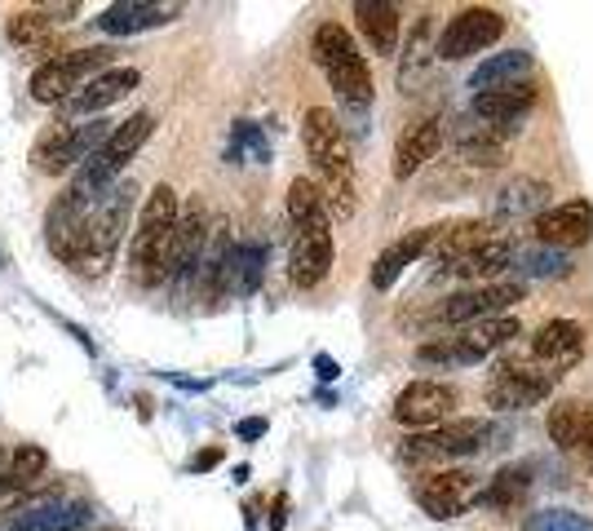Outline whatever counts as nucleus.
Returning <instances> with one entry per match:
<instances>
[{"label": "nucleus", "mask_w": 593, "mask_h": 531, "mask_svg": "<svg viewBox=\"0 0 593 531\" xmlns=\"http://www.w3.org/2000/svg\"><path fill=\"white\" fill-rule=\"evenodd\" d=\"M438 143H443V115H425L412 128H404L399 143H394V177L399 182L417 177L438 156Z\"/></svg>", "instance_id": "4be33fe9"}, {"label": "nucleus", "mask_w": 593, "mask_h": 531, "mask_svg": "<svg viewBox=\"0 0 593 531\" xmlns=\"http://www.w3.org/2000/svg\"><path fill=\"white\" fill-rule=\"evenodd\" d=\"M514 252H518V244L514 239H505V235H496V239H487V244H479L474 252H466L460 261H452L447 271L452 275H460V280H496V275H505L509 271V261H514Z\"/></svg>", "instance_id": "cd10ccee"}, {"label": "nucleus", "mask_w": 593, "mask_h": 531, "mask_svg": "<svg viewBox=\"0 0 593 531\" xmlns=\"http://www.w3.org/2000/svg\"><path fill=\"white\" fill-rule=\"evenodd\" d=\"M443 235V226H417V231H408L404 239H394L376 261H372V288L376 293H385V288H394L404 280V271L412 261H421L430 248H434V239Z\"/></svg>", "instance_id": "aec40b11"}, {"label": "nucleus", "mask_w": 593, "mask_h": 531, "mask_svg": "<svg viewBox=\"0 0 593 531\" xmlns=\"http://www.w3.org/2000/svg\"><path fill=\"white\" fill-rule=\"evenodd\" d=\"M111 120H76V124H53L45 138L36 143L32 151V164L49 177H62V173H72L81 169L107 138H111Z\"/></svg>", "instance_id": "0eeeda50"}, {"label": "nucleus", "mask_w": 593, "mask_h": 531, "mask_svg": "<svg viewBox=\"0 0 593 531\" xmlns=\"http://www.w3.org/2000/svg\"><path fill=\"white\" fill-rule=\"evenodd\" d=\"M45 470H49V452L36 447V443H23V447H14L5 470H0V487H5V492H27V487H36V479Z\"/></svg>", "instance_id": "473e14b6"}, {"label": "nucleus", "mask_w": 593, "mask_h": 531, "mask_svg": "<svg viewBox=\"0 0 593 531\" xmlns=\"http://www.w3.org/2000/svg\"><path fill=\"white\" fill-rule=\"evenodd\" d=\"M314 376H319V381H337V376H342V363H337L333 355H314Z\"/></svg>", "instance_id": "37998d69"}, {"label": "nucleus", "mask_w": 593, "mask_h": 531, "mask_svg": "<svg viewBox=\"0 0 593 531\" xmlns=\"http://www.w3.org/2000/svg\"><path fill=\"white\" fill-rule=\"evenodd\" d=\"M532 76V53L527 49H509V53H492L474 66L470 76V89L474 94H492V89H509V85H522Z\"/></svg>", "instance_id": "a878e982"}, {"label": "nucleus", "mask_w": 593, "mask_h": 531, "mask_svg": "<svg viewBox=\"0 0 593 531\" xmlns=\"http://www.w3.org/2000/svg\"><path fill=\"white\" fill-rule=\"evenodd\" d=\"M527 531H593V518L576 509H536L527 514Z\"/></svg>", "instance_id": "4c0bfd02"}, {"label": "nucleus", "mask_w": 593, "mask_h": 531, "mask_svg": "<svg viewBox=\"0 0 593 531\" xmlns=\"http://www.w3.org/2000/svg\"><path fill=\"white\" fill-rule=\"evenodd\" d=\"M0 460H5V452H0Z\"/></svg>", "instance_id": "a18cd8bd"}, {"label": "nucleus", "mask_w": 593, "mask_h": 531, "mask_svg": "<svg viewBox=\"0 0 593 531\" xmlns=\"http://www.w3.org/2000/svg\"><path fill=\"white\" fill-rule=\"evenodd\" d=\"M111 45H85V49H62V53H49L36 72H32V85L27 94L45 107H58L67 102L81 85H89L94 76H102L111 66Z\"/></svg>", "instance_id": "39448f33"}, {"label": "nucleus", "mask_w": 593, "mask_h": 531, "mask_svg": "<svg viewBox=\"0 0 593 531\" xmlns=\"http://www.w3.org/2000/svg\"><path fill=\"white\" fill-rule=\"evenodd\" d=\"M536 85L532 81H522V85H509V89H492V94H474L470 98V115H479L483 124H492V128H501L505 133V124H518L527 111L536 107Z\"/></svg>", "instance_id": "5701e85b"}, {"label": "nucleus", "mask_w": 593, "mask_h": 531, "mask_svg": "<svg viewBox=\"0 0 593 531\" xmlns=\"http://www.w3.org/2000/svg\"><path fill=\"white\" fill-rule=\"evenodd\" d=\"M143 85V72L138 66H107L102 76H94L89 85H81L67 102H58V124H72V120H85V115H102L107 107H115L120 98H128Z\"/></svg>", "instance_id": "ddd939ff"}, {"label": "nucleus", "mask_w": 593, "mask_h": 531, "mask_svg": "<svg viewBox=\"0 0 593 531\" xmlns=\"http://www.w3.org/2000/svg\"><path fill=\"white\" fill-rule=\"evenodd\" d=\"M222 447H205V452H195L190 456V474H205V470H213V465H222Z\"/></svg>", "instance_id": "ea45409f"}, {"label": "nucleus", "mask_w": 593, "mask_h": 531, "mask_svg": "<svg viewBox=\"0 0 593 531\" xmlns=\"http://www.w3.org/2000/svg\"><path fill=\"white\" fill-rule=\"evenodd\" d=\"M288 222H293V231L333 226V213H328L314 177H293V186H288Z\"/></svg>", "instance_id": "2f4dec72"}, {"label": "nucleus", "mask_w": 593, "mask_h": 531, "mask_svg": "<svg viewBox=\"0 0 593 531\" xmlns=\"http://www.w3.org/2000/svg\"><path fill=\"white\" fill-rule=\"evenodd\" d=\"M412 496L430 518H460L479 501V483L466 470H425L417 479Z\"/></svg>", "instance_id": "f3484780"}, {"label": "nucleus", "mask_w": 593, "mask_h": 531, "mask_svg": "<svg viewBox=\"0 0 593 531\" xmlns=\"http://www.w3.org/2000/svg\"><path fill=\"white\" fill-rule=\"evenodd\" d=\"M310 53L319 62V72L328 76V85L337 89V98L350 111L372 107V72H368V58L359 53L355 36L342 23H319L310 36Z\"/></svg>", "instance_id": "f03ea898"}, {"label": "nucleus", "mask_w": 593, "mask_h": 531, "mask_svg": "<svg viewBox=\"0 0 593 531\" xmlns=\"http://www.w3.org/2000/svg\"><path fill=\"white\" fill-rule=\"evenodd\" d=\"M563 372L549 368H527V363H501L487 381V404L496 412H518V408H536L558 390Z\"/></svg>", "instance_id": "9b49d317"}, {"label": "nucleus", "mask_w": 593, "mask_h": 531, "mask_svg": "<svg viewBox=\"0 0 593 531\" xmlns=\"http://www.w3.org/2000/svg\"><path fill=\"white\" fill-rule=\"evenodd\" d=\"M89 518L94 514L85 501H62V496L45 492V496L14 505L0 518V531H81V527H89Z\"/></svg>", "instance_id": "4468645a"}, {"label": "nucleus", "mask_w": 593, "mask_h": 531, "mask_svg": "<svg viewBox=\"0 0 593 531\" xmlns=\"http://www.w3.org/2000/svg\"><path fill=\"white\" fill-rule=\"evenodd\" d=\"M430 62H434V18L421 14L417 27L408 32L404 45V62H399V94H417L421 81L430 76Z\"/></svg>", "instance_id": "c85d7f7f"}, {"label": "nucleus", "mask_w": 593, "mask_h": 531, "mask_svg": "<svg viewBox=\"0 0 593 531\" xmlns=\"http://www.w3.org/2000/svg\"><path fill=\"white\" fill-rule=\"evenodd\" d=\"M509 271H522V275H532V280H563L571 271V261H567V252L536 244V248H527V252H514Z\"/></svg>", "instance_id": "f704fd0d"}, {"label": "nucleus", "mask_w": 593, "mask_h": 531, "mask_svg": "<svg viewBox=\"0 0 593 531\" xmlns=\"http://www.w3.org/2000/svg\"><path fill=\"white\" fill-rule=\"evenodd\" d=\"M182 14V5H156V0H120V5H107L94 27L102 36H134V32H151V27H164Z\"/></svg>", "instance_id": "412c9836"}, {"label": "nucleus", "mask_w": 593, "mask_h": 531, "mask_svg": "<svg viewBox=\"0 0 593 531\" xmlns=\"http://www.w3.org/2000/svg\"><path fill=\"white\" fill-rule=\"evenodd\" d=\"M301 143H306V156L319 173V195L333 218H355L359 209V195H355V156H350V138L342 120L328 111V107H310L306 120H301Z\"/></svg>", "instance_id": "f257e3e1"}, {"label": "nucleus", "mask_w": 593, "mask_h": 531, "mask_svg": "<svg viewBox=\"0 0 593 531\" xmlns=\"http://www.w3.org/2000/svg\"><path fill=\"white\" fill-rule=\"evenodd\" d=\"M355 18H359V32H363V40L372 45V53L390 58L394 49H399V32H404L399 5H390V0H359Z\"/></svg>", "instance_id": "393cba45"}, {"label": "nucleus", "mask_w": 593, "mask_h": 531, "mask_svg": "<svg viewBox=\"0 0 593 531\" xmlns=\"http://www.w3.org/2000/svg\"><path fill=\"white\" fill-rule=\"evenodd\" d=\"M456 156L466 164H474V169H501L509 160L505 133L492 128V124H466L456 133Z\"/></svg>", "instance_id": "c756f323"}, {"label": "nucleus", "mask_w": 593, "mask_h": 531, "mask_svg": "<svg viewBox=\"0 0 593 531\" xmlns=\"http://www.w3.org/2000/svg\"><path fill=\"white\" fill-rule=\"evenodd\" d=\"M501 36H505V18H501V10L470 5V10H460L456 18H447L443 36L434 40V58H443V62L474 58V53L492 49Z\"/></svg>", "instance_id": "9d476101"}, {"label": "nucleus", "mask_w": 593, "mask_h": 531, "mask_svg": "<svg viewBox=\"0 0 593 531\" xmlns=\"http://www.w3.org/2000/svg\"><path fill=\"white\" fill-rule=\"evenodd\" d=\"M248 531H252V527H248Z\"/></svg>", "instance_id": "49530a36"}, {"label": "nucleus", "mask_w": 593, "mask_h": 531, "mask_svg": "<svg viewBox=\"0 0 593 531\" xmlns=\"http://www.w3.org/2000/svg\"><path fill=\"white\" fill-rule=\"evenodd\" d=\"M452 408H456V390L452 385H443V381H412V385H404L399 394H394L390 417L421 434V430H434V425L452 421Z\"/></svg>", "instance_id": "dca6fc26"}, {"label": "nucleus", "mask_w": 593, "mask_h": 531, "mask_svg": "<svg viewBox=\"0 0 593 531\" xmlns=\"http://www.w3.org/2000/svg\"><path fill=\"white\" fill-rule=\"evenodd\" d=\"M580 412L584 404H558L549 412V439L563 447V452H576L580 447Z\"/></svg>", "instance_id": "e433bc0d"}, {"label": "nucleus", "mask_w": 593, "mask_h": 531, "mask_svg": "<svg viewBox=\"0 0 593 531\" xmlns=\"http://www.w3.org/2000/svg\"><path fill=\"white\" fill-rule=\"evenodd\" d=\"M501 231H496V222H452V226H443V235L434 239V257L443 261V271L452 261H460L466 252H474L479 244H487V239H496Z\"/></svg>", "instance_id": "7c9ffc66"}, {"label": "nucleus", "mask_w": 593, "mask_h": 531, "mask_svg": "<svg viewBox=\"0 0 593 531\" xmlns=\"http://www.w3.org/2000/svg\"><path fill=\"white\" fill-rule=\"evenodd\" d=\"M173 226H177V190L169 182H160L147 195L143 218L134 226V244H128V266H134V280L143 288L164 284V261H169Z\"/></svg>", "instance_id": "7ed1b4c3"}, {"label": "nucleus", "mask_w": 593, "mask_h": 531, "mask_svg": "<svg viewBox=\"0 0 593 531\" xmlns=\"http://www.w3.org/2000/svg\"><path fill=\"white\" fill-rule=\"evenodd\" d=\"M532 231H536V239L545 248H558V252L580 248V244L593 239V205H589V199H567V205H554L541 218H532Z\"/></svg>", "instance_id": "6ab92c4d"}, {"label": "nucleus", "mask_w": 593, "mask_h": 531, "mask_svg": "<svg viewBox=\"0 0 593 531\" xmlns=\"http://www.w3.org/2000/svg\"><path fill=\"white\" fill-rule=\"evenodd\" d=\"M58 14V5H40V10H18L10 23H5V32H10V40L18 45V49H32L36 40H45L49 36V27L58 23L53 18Z\"/></svg>", "instance_id": "c9c22d12"}, {"label": "nucleus", "mask_w": 593, "mask_h": 531, "mask_svg": "<svg viewBox=\"0 0 593 531\" xmlns=\"http://www.w3.org/2000/svg\"><path fill=\"white\" fill-rule=\"evenodd\" d=\"M271 425H267V417H244L239 425H235V434L244 439V443H252V439H261V434H267Z\"/></svg>", "instance_id": "a19ab883"}, {"label": "nucleus", "mask_w": 593, "mask_h": 531, "mask_svg": "<svg viewBox=\"0 0 593 531\" xmlns=\"http://www.w3.org/2000/svg\"><path fill=\"white\" fill-rule=\"evenodd\" d=\"M337 261V244H333V226H310V231H293V252H288V280L293 288L310 293L328 280Z\"/></svg>", "instance_id": "a211bd4d"}, {"label": "nucleus", "mask_w": 593, "mask_h": 531, "mask_svg": "<svg viewBox=\"0 0 593 531\" xmlns=\"http://www.w3.org/2000/svg\"><path fill=\"white\" fill-rule=\"evenodd\" d=\"M549 209V182L541 177H509V186L496 190V205L492 213L496 218H541Z\"/></svg>", "instance_id": "bb28decb"}, {"label": "nucleus", "mask_w": 593, "mask_h": 531, "mask_svg": "<svg viewBox=\"0 0 593 531\" xmlns=\"http://www.w3.org/2000/svg\"><path fill=\"white\" fill-rule=\"evenodd\" d=\"M532 355L541 363H549V372L571 368L584 355V328L576 319H549V323H541V332L532 337Z\"/></svg>", "instance_id": "b1692460"}, {"label": "nucleus", "mask_w": 593, "mask_h": 531, "mask_svg": "<svg viewBox=\"0 0 593 531\" xmlns=\"http://www.w3.org/2000/svg\"><path fill=\"white\" fill-rule=\"evenodd\" d=\"M522 284L518 280H496V284H474V288H466V293H452L434 314L443 319V323H452V328H470V323H479V319H496V314H505L514 301H522Z\"/></svg>", "instance_id": "2eb2a0df"}, {"label": "nucleus", "mask_w": 593, "mask_h": 531, "mask_svg": "<svg viewBox=\"0 0 593 531\" xmlns=\"http://www.w3.org/2000/svg\"><path fill=\"white\" fill-rule=\"evenodd\" d=\"M580 452H584V460L593 465V408L580 412Z\"/></svg>", "instance_id": "79ce46f5"}, {"label": "nucleus", "mask_w": 593, "mask_h": 531, "mask_svg": "<svg viewBox=\"0 0 593 531\" xmlns=\"http://www.w3.org/2000/svg\"><path fill=\"white\" fill-rule=\"evenodd\" d=\"M284 522H288V501L280 496V501H275V514H271V527H275V531H284Z\"/></svg>", "instance_id": "c03bdc74"}, {"label": "nucleus", "mask_w": 593, "mask_h": 531, "mask_svg": "<svg viewBox=\"0 0 593 531\" xmlns=\"http://www.w3.org/2000/svg\"><path fill=\"white\" fill-rule=\"evenodd\" d=\"M134 195H138L134 182H120V186H107L102 199H94V213H89L81 252H76V261H72L81 275L98 280L102 271H111L115 248H120L124 226H128V213H134Z\"/></svg>", "instance_id": "20e7f679"}, {"label": "nucleus", "mask_w": 593, "mask_h": 531, "mask_svg": "<svg viewBox=\"0 0 593 531\" xmlns=\"http://www.w3.org/2000/svg\"><path fill=\"white\" fill-rule=\"evenodd\" d=\"M527 492H532V479H527V465H514V470H501V474L479 492V501H474V505H483V509H514V505H522V501H527Z\"/></svg>", "instance_id": "72a5a7b5"}, {"label": "nucleus", "mask_w": 593, "mask_h": 531, "mask_svg": "<svg viewBox=\"0 0 593 531\" xmlns=\"http://www.w3.org/2000/svg\"><path fill=\"white\" fill-rule=\"evenodd\" d=\"M89 213H94V195L81 190L76 182L72 186H62L53 195V205L45 213V244L58 261H76L81 252V239H85V226H89Z\"/></svg>", "instance_id": "1a4fd4ad"}, {"label": "nucleus", "mask_w": 593, "mask_h": 531, "mask_svg": "<svg viewBox=\"0 0 593 531\" xmlns=\"http://www.w3.org/2000/svg\"><path fill=\"white\" fill-rule=\"evenodd\" d=\"M492 439V425L487 421H443L434 430H421V434H408L399 456L408 465H443V460H466V456H479Z\"/></svg>", "instance_id": "6e6552de"}, {"label": "nucleus", "mask_w": 593, "mask_h": 531, "mask_svg": "<svg viewBox=\"0 0 593 531\" xmlns=\"http://www.w3.org/2000/svg\"><path fill=\"white\" fill-rule=\"evenodd\" d=\"M239 156H248L252 164H267V160H271V147H267V138H261V128H257L252 120H239V124H235L231 160H239Z\"/></svg>", "instance_id": "58836bf2"}, {"label": "nucleus", "mask_w": 593, "mask_h": 531, "mask_svg": "<svg viewBox=\"0 0 593 531\" xmlns=\"http://www.w3.org/2000/svg\"><path fill=\"white\" fill-rule=\"evenodd\" d=\"M156 133V115L151 111H138V115H128V120H120L115 128H111V138L76 169V186L81 190H89L94 199L128 169V160H134L143 147H147V138Z\"/></svg>", "instance_id": "423d86ee"}, {"label": "nucleus", "mask_w": 593, "mask_h": 531, "mask_svg": "<svg viewBox=\"0 0 593 531\" xmlns=\"http://www.w3.org/2000/svg\"><path fill=\"white\" fill-rule=\"evenodd\" d=\"M209 205L200 195L186 199L177 209V226H173V239H169V261H164V280H186L195 275V266H200L205 248H209Z\"/></svg>", "instance_id": "f8f14e48"}]
</instances>
